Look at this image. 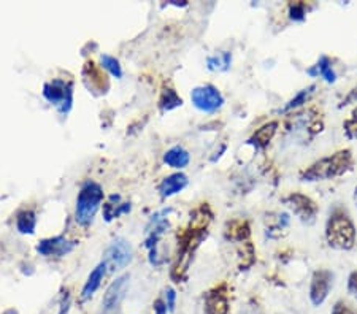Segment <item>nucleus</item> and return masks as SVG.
<instances>
[{
  "label": "nucleus",
  "mask_w": 357,
  "mask_h": 314,
  "mask_svg": "<svg viewBox=\"0 0 357 314\" xmlns=\"http://www.w3.org/2000/svg\"><path fill=\"white\" fill-rule=\"evenodd\" d=\"M189 179L184 173H174V175L167 176L163 179V183L159 184V192L163 197H172L188 186Z\"/></svg>",
  "instance_id": "ddd939ff"
},
{
  "label": "nucleus",
  "mask_w": 357,
  "mask_h": 314,
  "mask_svg": "<svg viewBox=\"0 0 357 314\" xmlns=\"http://www.w3.org/2000/svg\"><path fill=\"white\" fill-rule=\"evenodd\" d=\"M191 100L195 108L205 113H215L224 104V97L211 84H205V86L194 88L191 92Z\"/></svg>",
  "instance_id": "0eeeda50"
},
{
  "label": "nucleus",
  "mask_w": 357,
  "mask_h": 314,
  "mask_svg": "<svg viewBox=\"0 0 357 314\" xmlns=\"http://www.w3.org/2000/svg\"><path fill=\"white\" fill-rule=\"evenodd\" d=\"M103 200V190L97 183L88 181L76 197V221L81 226H89Z\"/></svg>",
  "instance_id": "7ed1b4c3"
},
{
  "label": "nucleus",
  "mask_w": 357,
  "mask_h": 314,
  "mask_svg": "<svg viewBox=\"0 0 357 314\" xmlns=\"http://www.w3.org/2000/svg\"><path fill=\"white\" fill-rule=\"evenodd\" d=\"M353 197H354V201H356V205H357V186H356V189H354V195H353Z\"/></svg>",
  "instance_id": "7c9ffc66"
},
{
  "label": "nucleus",
  "mask_w": 357,
  "mask_h": 314,
  "mask_svg": "<svg viewBox=\"0 0 357 314\" xmlns=\"http://www.w3.org/2000/svg\"><path fill=\"white\" fill-rule=\"evenodd\" d=\"M231 301L227 295V286L221 284L205 295V314H229Z\"/></svg>",
  "instance_id": "9d476101"
},
{
  "label": "nucleus",
  "mask_w": 357,
  "mask_h": 314,
  "mask_svg": "<svg viewBox=\"0 0 357 314\" xmlns=\"http://www.w3.org/2000/svg\"><path fill=\"white\" fill-rule=\"evenodd\" d=\"M181 105H183V100L181 97H178V94L174 91V89H165L163 97H160V108L169 111Z\"/></svg>",
  "instance_id": "4be33fe9"
},
{
  "label": "nucleus",
  "mask_w": 357,
  "mask_h": 314,
  "mask_svg": "<svg viewBox=\"0 0 357 314\" xmlns=\"http://www.w3.org/2000/svg\"><path fill=\"white\" fill-rule=\"evenodd\" d=\"M348 292L351 297H354V299L357 300V270L351 272L349 276H348Z\"/></svg>",
  "instance_id": "a878e982"
},
{
  "label": "nucleus",
  "mask_w": 357,
  "mask_h": 314,
  "mask_svg": "<svg viewBox=\"0 0 357 314\" xmlns=\"http://www.w3.org/2000/svg\"><path fill=\"white\" fill-rule=\"evenodd\" d=\"M278 126H280V122H278V121L267 122V124L259 127L258 131L253 133V137L248 140V143L254 144V147L258 149H265L272 143L273 137L276 135Z\"/></svg>",
  "instance_id": "f8f14e48"
},
{
  "label": "nucleus",
  "mask_w": 357,
  "mask_h": 314,
  "mask_svg": "<svg viewBox=\"0 0 357 314\" xmlns=\"http://www.w3.org/2000/svg\"><path fill=\"white\" fill-rule=\"evenodd\" d=\"M133 259V249L129 241L116 238L103 252V263L110 272H119L126 268Z\"/></svg>",
  "instance_id": "39448f33"
},
{
  "label": "nucleus",
  "mask_w": 357,
  "mask_h": 314,
  "mask_svg": "<svg viewBox=\"0 0 357 314\" xmlns=\"http://www.w3.org/2000/svg\"><path fill=\"white\" fill-rule=\"evenodd\" d=\"M129 274H122L108 286L107 292L102 299V311H100V314H119L122 300H124L127 288H129Z\"/></svg>",
  "instance_id": "6e6552de"
},
{
  "label": "nucleus",
  "mask_w": 357,
  "mask_h": 314,
  "mask_svg": "<svg viewBox=\"0 0 357 314\" xmlns=\"http://www.w3.org/2000/svg\"><path fill=\"white\" fill-rule=\"evenodd\" d=\"M75 248L74 241H67L64 237H56V238H49V240H43L40 245L37 246V251L40 252L42 256H65Z\"/></svg>",
  "instance_id": "9b49d317"
},
{
  "label": "nucleus",
  "mask_w": 357,
  "mask_h": 314,
  "mask_svg": "<svg viewBox=\"0 0 357 314\" xmlns=\"http://www.w3.org/2000/svg\"><path fill=\"white\" fill-rule=\"evenodd\" d=\"M283 204L288 206L289 210L294 213L297 220L305 224V226H311L317 220L319 215V205L316 201L305 195L302 192H291L283 199Z\"/></svg>",
  "instance_id": "20e7f679"
},
{
  "label": "nucleus",
  "mask_w": 357,
  "mask_h": 314,
  "mask_svg": "<svg viewBox=\"0 0 357 314\" xmlns=\"http://www.w3.org/2000/svg\"><path fill=\"white\" fill-rule=\"evenodd\" d=\"M357 229L349 213L335 206L326 221V241L332 249L351 251L356 246Z\"/></svg>",
  "instance_id": "f03ea898"
},
{
  "label": "nucleus",
  "mask_w": 357,
  "mask_h": 314,
  "mask_svg": "<svg viewBox=\"0 0 357 314\" xmlns=\"http://www.w3.org/2000/svg\"><path fill=\"white\" fill-rule=\"evenodd\" d=\"M37 226V217L33 215V211H22L18 215L16 220V227L21 233H33Z\"/></svg>",
  "instance_id": "aec40b11"
},
{
  "label": "nucleus",
  "mask_w": 357,
  "mask_h": 314,
  "mask_svg": "<svg viewBox=\"0 0 357 314\" xmlns=\"http://www.w3.org/2000/svg\"><path fill=\"white\" fill-rule=\"evenodd\" d=\"M100 63H102L103 69H107L111 75L116 76V78H121L122 76V69L119 65V60L113 58V56H108V54H102V58H100Z\"/></svg>",
  "instance_id": "5701e85b"
},
{
  "label": "nucleus",
  "mask_w": 357,
  "mask_h": 314,
  "mask_svg": "<svg viewBox=\"0 0 357 314\" xmlns=\"http://www.w3.org/2000/svg\"><path fill=\"white\" fill-rule=\"evenodd\" d=\"M43 95L49 104L58 106L60 113H67L72 106V86L63 80H54L44 84Z\"/></svg>",
  "instance_id": "1a4fd4ad"
},
{
  "label": "nucleus",
  "mask_w": 357,
  "mask_h": 314,
  "mask_svg": "<svg viewBox=\"0 0 357 314\" xmlns=\"http://www.w3.org/2000/svg\"><path fill=\"white\" fill-rule=\"evenodd\" d=\"M353 104H357V86H354L351 91L347 94V97H344L342 100V104L338 105V108H344V106L348 105H353Z\"/></svg>",
  "instance_id": "c85d7f7f"
},
{
  "label": "nucleus",
  "mask_w": 357,
  "mask_h": 314,
  "mask_svg": "<svg viewBox=\"0 0 357 314\" xmlns=\"http://www.w3.org/2000/svg\"><path fill=\"white\" fill-rule=\"evenodd\" d=\"M333 279H335V274L331 270H326V268H319L311 274L308 295L313 306H321L327 300L333 288Z\"/></svg>",
  "instance_id": "423d86ee"
},
{
  "label": "nucleus",
  "mask_w": 357,
  "mask_h": 314,
  "mask_svg": "<svg viewBox=\"0 0 357 314\" xmlns=\"http://www.w3.org/2000/svg\"><path fill=\"white\" fill-rule=\"evenodd\" d=\"M165 304L167 308H169V311H174L175 310V304H176V292L172 288H167L165 289Z\"/></svg>",
  "instance_id": "bb28decb"
},
{
  "label": "nucleus",
  "mask_w": 357,
  "mask_h": 314,
  "mask_svg": "<svg viewBox=\"0 0 357 314\" xmlns=\"http://www.w3.org/2000/svg\"><path fill=\"white\" fill-rule=\"evenodd\" d=\"M343 132L348 140H357V106L351 111L349 119L343 122Z\"/></svg>",
  "instance_id": "b1692460"
},
{
  "label": "nucleus",
  "mask_w": 357,
  "mask_h": 314,
  "mask_svg": "<svg viewBox=\"0 0 357 314\" xmlns=\"http://www.w3.org/2000/svg\"><path fill=\"white\" fill-rule=\"evenodd\" d=\"M308 75L311 76H321L326 83L332 84L337 81V74L332 69V60L327 58V56H321L319 60H317L316 65L308 69Z\"/></svg>",
  "instance_id": "2eb2a0df"
},
{
  "label": "nucleus",
  "mask_w": 357,
  "mask_h": 314,
  "mask_svg": "<svg viewBox=\"0 0 357 314\" xmlns=\"http://www.w3.org/2000/svg\"><path fill=\"white\" fill-rule=\"evenodd\" d=\"M105 273H107V267H105L103 262L99 263V265L94 268L91 274L88 276V281L85 283V286H83L81 300H88L89 297L94 295V292L100 288V283H102Z\"/></svg>",
  "instance_id": "4468645a"
},
{
  "label": "nucleus",
  "mask_w": 357,
  "mask_h": 314,
  "mask_svg": "<svg viewBox=\"0 0 357 314\" xmlns=\"http://www.w3.org/2000/svg\"><path fill=\"white\" fill-rule=\"evenodd\" d=\"M288 13L289 19L295 22H302L306 18V13H308V7H306L305 2H289L288 5Z\"/></svg>",
  "instance_id": "412c9836"
},
{
  "label": "nucleus",
  "mask_w": 357,
  "mask_h": 314,
  "mask_svg": "<svg viewBox=\"0 0 357 314\" xmlns=\"http://www.w3.org/2000/svg\"><path fill=\"white\" fill-rule=\"evenodd\" d=\"M315 89H316V84H311V86L302 89V91H299L297 94H295V97H292L289 102L283 106V108L278 110V113L280 115H284V113H289V111H294L297 110L302 106L304 104H306L310 100L311 95L315 94Z\"/></svg>",
  "instance_id": "f3484780"
},
{
  "label": "nucleus",
  "mask_w": 357,
  "mask_h": 314,
  "mask_svg": "<svg viewBox=\"0 0 357 314\" xmlns=\"http://www.w3.org/2000/svg\"><path fill=\"white\" fill-rule=\"evenodd\" d=\"M331 314H357V313L349 305H347L344 301L340 300L335 305H333Z\"/></svg>",
  "instance_id": "393cba45"
},
{
  "label": "nucleus",
  "mask_w": 357,
  "mask_h": 314,
  "mask_svg": "<svg viewBox=\"0 0 357 314\" xmlns=\"http://www.w3.org/2000/svg\"><path fill=\"white\" fill-rule=\"evenodd\" d=\"M153 308H154V314H167V313H169V308H167V304H165L164 299L156 300Z\"/></svg>",
  "instance_id": "c756f323"
},
{
  "label": "nucleus",
  "mask_w": 357,
  "mask_h": 314,
  "mask_svg": "<svg viewBox=\"0 0 357 314\" xmlns=\"http://www.w3.org/2000/svg\"><path fill=\"white\" fill-rule=\"evenodd\" d=\"M189 160H191V156H189L188 151L183 147L170 148L164 156V162L167 165L172 168H180V170L184 167H188Z\"/></svg>",
  "instance_id": "dca6fc26"
},
{
  "label": "nucleus",
  "mask_w": 357,
  "mask_h": 314,
  "mask_svg": "<svg viewBox=\"0 0 357 314\" xmlns=\"http://www.w3.org/2000/svg\"><path fill=\"white\" fill-rule=\"evenodd\" d=\"M251 235V229H249V224L248 221L244 220H237V221H232L231 224L227 226V231H226V237L229 240H233V241H247Z\"/></svg>",
  "instance_id": "a211bd4d"
},
{
  "label": "nucleus",
  "mask_w": 357,
  "mask_h": 314,
  "mask_svg": "<svg viewBox=\"0 0 357 314\" xmlns=\"http://www.w3.org/2000/svg\"><path fill=\"white\" fill-rule=\"evenodd\" d=\"M70 310V295L69 294H63L59 299V310L56 314H69Z\"/></svg>",
  "instance_id": "cd10ccee"
},
{
  "label": "nucleus",
  "mask_w": 357,
  "mask_h": 314,
  "mask_svg": "<svg viewBox=\"0 0 357 314\" xmlns=\"http://www.w3.org/2000/svg\"><path fill=\"white\" fill-rule=\"evenodd\" d=\"M231 63H232V54L227 51H222L215 56H210V58L206 59V67H208L211 72H226L229 70V67H231Z\"/></svg>",
  "instance_id": "6ab92c4d"
},
{
  "label": "nucleus",
  "mask_w": 357,
  "mask_h": 314,
  "mask_svg": "<svg viewBox=\"0 0 357 314\" xmlns=\"http://www.w3.org/2000/svg\"><path fill=\"white\" fill-rule=\"evenodd\" d=\"M354 165L356 160L353 151L349 148L338 149L337 153L321 157L319 160H316L311 165L304 168V170H300L299 179L302 183L329 181V179H335L353 172Z\"/></svg>",
  "instance_id": "f257e3e1"
}]
</instances>
